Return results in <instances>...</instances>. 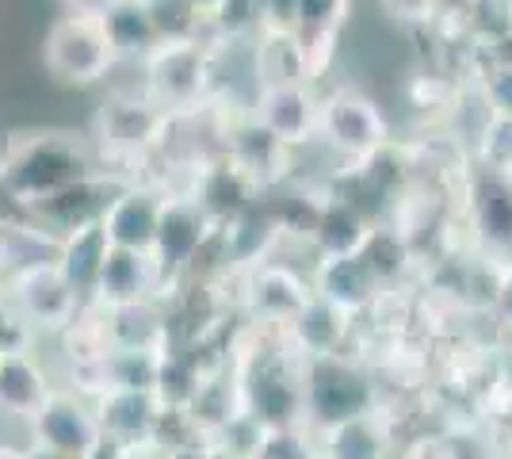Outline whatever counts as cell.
<instances>
[{
	"instance_id": "obj_1",
	"label": "cell",
	"mask_w": 512,
	"mask_h": 459,
	"mask_svg": "<svg viewBox=\"0 0 512 459\" xmlns=\"http://www.w3.org/2000/svg\"><path fill=\"white\" fill-rule=\"evenodd\" d=\"M0 165H4V184H8L16 211H31L46 196L92 176V157H88L85 142L58 131L12 142V150L0 157Z\"/></svg>"
},
{
	"instance_id": "obj_2",
	"label": "cell",
	"mask_w": 512,
	"mask_h": 459,
	"mask_svg": "<svg viewBox=\"0 0 512 459\" xmlns=\"http://www.w3.org/2000/svg\"><path fill=\"white\" fill-rule=\"evenodd\" d=\"M46 73L69 88H96L119 66V54L107 39L104 23L96 16L65 12L46 27L43 39Z\"/></svg>"
},
{
	"instance_id": "obj_3",
	"label": "cell",
	"mask_w": 512,
	"mask_h": 459,
	"mask_svg": "<svg viewBox=\"0 0 512 459\" xmlns=\"http://www.w3.org/2000/svg\"><path fill=\"white\" fill-rule=\"evenodd\" d=\"M214 62H218V50H214L211 39H199V43H161L142 62L146 96H153L172 115L199 108V104H207V96L214 92Z\"/></svg>"
},
{
	"instance_id": "obj_4",
	"label": "cell",
	"mask_w": 512,
	"mask_h": 459,
	"mask_svg": "<svg viewBox=\"0 0 512 459\" xmlns=\"http://www.w3.org/2000/svg\"><path fill=\"white\" fill-rule=\"evenodd\" d=\"M390 142V119L379 100L360 88H333L329 96H321V146H329L348 165L375 157Z\"/></svg>"
},
{
	"instance_id": "obj_5",
	"label": "cell",
	"mask_w": 512,
	"mask_h": 459,
	"mask_svg": "<svg viewBox=\"0 0 512 459\" xmlns=\"http://www.w3.org/2000/svg\"><path fill=\"white\" fill-rule=\"evenodd\" d=\"M0 291L20 306L27 314V322L50 333V337H62L65 329H73L85 314V299L77 295V287L65 280V272L58 268V261H35L16 268Z\"/></svg>"
},
{
	"instance_id": "obj_6",
	"label": "cell",
	"mask_w": 512,
	"mask_h": 459,
	"mask_svg": "<svg viewBox=\"0 0 512 459\" xmlns=\"http://www.w3.org/2000/svg\"><path fill=\"white\" fill-rule=\"evenodd\" d=\"M302 391H306V425H318V429L375 410V387L360 364H352L348 356L306 364Z\"/></svg>"
},
{
	"instance_id": "obj_7",
	"label": "cell",
	"mask_w": 512,
	"mask_h": 459,
	"mask_svg": "<svg viewBox=\"0 0 512 459\" xmlns=\"http://www.w3.org/2000/svg\"><path fill=\"white\" fill-rule=\"evenodd\" d=\"M172 127V111L161 108L153 96L138 92H119L111 96L100 115H96V142L111 157H142L153 146L165 142Z\"/></svg>"
},
{
	"instance_id": "obj_8",
	"label": "cell",
	"mask_w": 512,
	"mask_h": 459,
	"mask_svg": "<svg viewBox=\"0 0 512 459\" xmlns=\"http://www.w3.org/2000/svg\"><path fill=\"white\" fill-rule=\"evenodd\" d=\"M463 219L478 253L512 261V176L486 173L470 161V176L463 180Z\"/></svg>"
},
{
	"instance_id": "obj_9",
	"label": "cell",
	"mask_w": 512,
	"mask_h": 459,
	"mask_svg": "<svg viewBox=\"0 0 512 459\" xmlns=\"http://www.w3.org/2000/svg\"><path fill=\"white\" fill-rule=\"evenodd\" d=\"M27 425H31L35 448H50V452H62L73 459H92L107 444L96 406L81 394L62 391V387L50 394V402Z\"/></svg>"
},
{
	"instance_id": "obj_10",
	"label": "cell",
	"mask_w": 512,
	"mask_h": 459,
	"mask_svg": "<svg viewBox=\"0 0 512 459\" xmlns=\"http://www.w3.org/2000/svg\"><path fill=\"white\" fill-rule=\"evenodd\" d=\"M214 238H218V222L188 192H165L153 257L165 268L169 280L188 268H199V257L211 249Z\"/></svg>"
},
{
	"instance_id": "obj_11",
	"label": "cell",
	"mask_w": 512,
	"mask_h": 459,
	"mask_svg": "<svg viewBox=\"0 0 512 459\" xmlns=\"http://www.w3.org/2000/svg\"><path fill=\"white\" fill-rule=\"evenodd\" d=\"M310 299H314V280L295 264L268 257L264 264L245 272V310L256 326L279 333L283 326H291V318Z\"/></svg>"
},
{
	"instance_id": "obj_12",
	"label": "cell",
	"mask_w": 512,
	"mask_h": 459,
	"mask_svg": "<svg viewBox=\"0 0 512 459\" xmlns=\"http://www.w3.org/2000/svg\"><path fill=\"white\" fill-rule=\"evenodd\" d=\"M188 196L211 215L218 226L241 219L245 211H253L256 203L264 199L260 184L253 176L237 165L230 153H214L192 165V184H188Z\"/></svg>"
},
{
	"instance_id": "obj_13",
	"label": "cell",
	"mask_w": 512,
	"mask_h": 459,
	"mask_svg": "<svg viewBox=\"0 0 512 459\" xmlns=\"http://www.w3.org/2000/svg\"><path fill=\"white\" fill-rule=\"evenodd\" d=\"M249 115L295 153L310 142H321V96L310 85L260 88Z\"/></svg>"
},
{
	"instance_id": "obj_14",
	"label": "cell",
	"mask_w": 512,
	"mask_h": 459,
	"mask_svg": "<svg viewBox=\"0 0 512 459\" xmlns=\"http://www.w3.org/2000/svg\"><path fill=\"white\" fill-rule=\"evenodd\" d=\"M222 153H230L237 165L253 176L264 196L283 188L291 180V169H295V150L283 146L272 131H264L249 111L237 115L234 123L226 127V146H222Z\"/></svg>"
},
{
	"instance_id": "obj_15",
	"label": "cell",
	"mask_w": 512,
	"mask_h": 459,
	"mask_svg": "<svg viewBox=\"0 0 512 459\" xmlns=\"http://www.w3.org/2000/svg\"><path fill=\"white\" fill-rule=\"evenodd\" d=\"M379 219L367 215L352 196H344L341 188L321 192L318 222L310 234V249L314 261H329V257H360L367 249V241L375 234Z\"/></svg>"
},
{
	"instance_id": "obj_16",
	"label": "cell",
	"mask_w": 512,
	"mask_h": 459,
	"mask_svg": "<svg viewBox=\"0 0 512 459\" xmlns=\"http://www.w3.org/2000/svg\"><path fill=\"white\" fill-rule=\"evenodd\" d=\"M352 326H356V318L348 310L325 303L321 295H314L291 318V326L279 329V337H283V345L295 352L302 364H314V360L344 356V345L352 341Z\"/></svg>"
},
{
	"instance_id": "obj_17",
	"label": "cell",
	"mask_w": 512,
	"mask_h": 459,
	"mask_svg": "<svg viewBox=\"0 0 512 459\" xmlns=\"http://www.w3.org/2000/svg\"><path fill=\"white\" fill-rule=\"evenodd\" d=\"M92 406L104 425L107 444H142V440L161 437L165 406L146 387H107L104 394L92 398Z\"/></svg>"
},
{
	"instance_id": "obj_18",
	"label": "cell",
	"mask_w": 512,
	"mask_h": 459,
	"mask_svg": "<svg viewBox=\"0 0 512 459\" xmlns=\"http://www.w3.org/2000/svg\"><path fill=\"white\" fill-rule=\"evenodd\" d=\"M161 203H165V192L146 188V184H123L100 215L111 245L134 249V253H153L157 226H161Z\"/></svg>"
},
{
	"instance_id": "obj_19",
	"label": "cell",
	"mask_w": 512,
	"mask_h": 459,
	"mask_svg": "<svg viewBox=\"0 0 512 459\" xmlns=\"http://www.w3.org/2000/svg\"><path fill=\"white\" fill-rule=\"evenodd\" d=\"M100 322H104V337L115 352H153L165 356L172 349V318L161 306V299H146V303L127 306H96Z\"/></svg>"
},
{
	"instance_id": "obj_20",
	"label": "cell",
	"mask_w": 512,
	"mask_h": 459,
	"mask_svg": "<svg viewBox=\"0 0 512 459\" xmlns=\"http://www.w3.org/2000/svg\"><path fill=\"white\" fill-rule=\"evenodd\" d=\"M165 284H169V276H165V268L157 264L153 253L111 249L92 306H127L146 303V299H161V287Z\"/></svg>"
},
{
	"instance_id": "obj_21",
	"label": "cell",
	"mask_w": 512,
	"mask_h": 459,
	"mask_svg": "<svg viewBox=\"0 0 512 459\" xmlns=\"http://www.w3.org/2000/svg\"><path fill=\"white\" fill-rule=\"evenodd\" d=\"M314 295H321L325 303L341 306L352 318L367 314L371 306L379 303L386 287L379 284V276L371 272V264L360 257H329V261H314Z\"/></svg>"
},
{
	"instance_id": "obj_22",
	"label": "cell",
	"mask_w": 512,
	"mask_h": 459,
	"mask_svg": "<svg viewBox=\"0 0 512 459\" xmlns=\"http://www.w3.org/2000/svg\"><path fill=\"white\" fill-rule=\"evenodd\" d=\"M123 184H115V180H107V176L92 173L85 180H77V184H69L62 192H54V196H46L43 203H35L27 215L46 226V230H54V234H65V230H73V226H81V222H92L104 215V207L111 203V196L119 192Z\"/></svg>"
},
{
	"instance_id": "obj_23",
	"label": "cell",
	"mask_w": 512,
	"mask_h": 459,
	"mask_svg": "<svg viewBox=\"0 0 512 459\" xmlns=\"http://www.w3.org/2000/svg\"><path fill=\"white\" fill-rule=\"evenodd\" d=\"M111 238L104 230V219L81 222L73 230H65L62 241H58V268L65 272V280L77 287V295L92 303L96 299V287H100V276H104V264L111 257Z\"/></svg>"
},
{
	"instance_id": "obj_24",
	"label": "cell",
	"mask_w": 512,
	"mask_h": 459,
	"mask_svg": "<svg viewBox=\"0 0 512 459\" xmlns=\"http://www.w3.org/2000/svg\"><path fill=\"white\" fill-rule=\"evenodd\" d=\"M54 391L58 387L50 383V372H46V364L35 352L0 356V410L4 414L31 421L50 402Z\"/></svg>"
},
{
	"instance_id": "obj_25",
	"label": "cell",
	"mask_w": 512,
	"mask_h": 459,
	"mask_svg": "<svg viewBox=\"0 0 512 459\" xmlns=\"http://www.w3.org/2000/svg\"><path fill=\"white\" fill-rule=\"evenodd\" d=\"M253 73L260 88L310 85L314 69H310V58H306V46H302L299 31H279V27L260 31V39L253 43Z\"/></svg>"
},
{
	"instance_id": "obj_26",
	"label": "cell",
	"mask_w": 512,
	"mask_h": 459,
	"mask_svg": "<svg viewBox=\"0 0 512 459\" xmlns=\"http://www.w3.org/2000/svg\"><path fill=\"white\" fill-rule=\"evenodd\" d=\"M386 452H390V433L379 410L321 429L318 459H386Z\"/></svg>"
},
{
	"instance_id": "obj_27",
	"label": "cell",
	"mask_w": 512,
	"mask_h": 459,
	"mask_svg": "<svg viewBox=\"0 0 512 459\" xmlns=\"http://www.w3.org/2000/svg\"><path fill=\"white\" fill-rule=\"evenodd\" d=\"M107 39L115 46V54H119V62H146L153 50L161 46V35H157V27H153L150 12H146V4L142 0H115L111 8H107L104 16Z\"/></svg>"
},
{
	"instance_id": "obj_28",
	"label": "cell",
	"mask_w": 512,
	"mask_h": 459,
	"mask_svg": "<svg viewBox=\"0 0 512 459\" xmlns=\"http://www.w3.org/2000/svg\"><path fill=\"white\" fill-rule=\"evenodd\" d=\"M268 27L260 0H218L207 12V31L214 46H245L256 43Z\"/></svg>"
},
{
	"instance_id": "obj_29",
	"label": "cell",
	"mask_w": 512,
	"mask_h": 459,
	"mask_svg": "<svg viewBox=\"0 0 512 459\" xmlns=\"http://www.w3.org/2000/svg\"><path fill=\"white\" fill-rule=\"evenodd\" d=\"M363 261L371 264V272L379 276V284L386 291H394L413 268V241L394 222H379L371 241H367V249H363Z\"/></svg>"
},
{
	"instance_id": "obj_30",
	"label": "cell",
	"mask_w": 512,
	"mask_h": 459,
	"mask_svg": "<svg viewBox=\"0 0 512 459\" xmlns=\"http://www.w3.org/2000/svg\"><path fill=\"white\" fill-rule=\"evenodd\" d=\"M142 4L150 12L161 43H199V39H211L207 12L199 4H192V0H142Z\"/></svg>"
},
{
	"instance_id": "obj_31",
	"label": "cell",
	"mask_w": 512,
	"mask_h": 459,
	"mask_svg": "<svg viewBox=\"0 0 512 459\" xmlns=\"http://www.w3.org/2000/svg\"><path fill=\"white\" fill-rule=\"evenodd\" d=\"M470 161L486 173L512 176V119L509 115H486L482 127L474 134Z\"/></svg>"
},
{
	"instance_id": "obj_32",
	"label": "cell",
	"mask_w": 512,
	"mask_h": 459,
	"mask_svg": "<svg viewBox=\"0 0 512 459\" xmlns=\"http://www.w3.org/2000/svg\"><path fill=\"white\" fill-rule=\"evenodd\" d=\"M348 16H352V0H295L299 35H341Z\"/></svg>"
},
{
	"instance_id": "obj_33",
	"label": "cell",
	"mask_w": 512,
	"mask_h": 459,
	"mask_svg": "<svg viewBox=\"0 0 512 459\" xmlns=\"http://www.w3.org/2000/svg\"><path fill=\"white\" fill-rule=\"evenodd\" d=\"M39 337H43V333L27 322V314L12 303L4 291H0V356H23V352H35Z\"/></svg>"
},
{
	"instance_id": "obj_34",
	"label": "cell",
	"mask_w": 512,
	"mask_h": 459,
	"mask_svg": "<svg viewBox=\"0 0 512 459\" xmlns=\"http://www.w3.org/2000/svg\"><path fill=\"white\" fill-rule=\"evenodd\" d=\"M478 96L486 115H509L512 119V69H486L478 77Z\"/></svg>"
},
{
	"instance_id": "obj_35",
	"label": "cell",
	"mask_w": 512,
	"mask_h": 459,
	"mask_svg": "<svg viewBox=\"0 0 512 459\" xmlns=\"http://www.w3.org/2000/svg\"><path fill=\"white\" fill-rule=\"evenodd\" d=\"M474 58H478V77H482L486 69H512V31L501 35V39H493V43L478 46Z\"/></svg>"
},
{
	"instance_id": "obj_36",
	"label": "cell",
	"mask_w": 512,
	"mask_h": 459,
	"mask_svg": "<svg viewBox=\"0 0 512 459\" xmlns=\"http://www.w3.org/2000/svg\"><path fill=\"white\" fill-rule=\"evenodd\" d=\"M493 314L505 329H512V261H501L497 287H493Z\"/></svg>"
},
{
	"instance_id": "obj_37",
	"label": "cell",
	"mask_w": 512,
	"mask_h": 459,
	"mask_svg": "<svg viewBox=\"0 0 512 459\" xmlns=\"http://www.w3.org/2000/svg\"><path fill=\"white\" fill-rule=\"evenodd\" d=\"M264 4V20L279 31H295V0H260ZM264 27V31H268Z\"/></svg>"
},
{
	"instance_id": "obj_38",
	"label": "cell",
	"mask_w": 512,
	"mask_h": 459,
	"mask_svg": "<svg viewBox=\"0 0 512 459\" xmlns=\"http://www.w3.org/2000/svg\"><path fill=\"white\" fill-rule=\"evenodd\" d=\"M115 459H169V448L161 440H142V444H115Z\"/></svg>"
},
{
	"instance_id": "obj_39",
	"label": "cell",
	"mask_w": 512,
	"mask_h": 459,
	"mask_svg": "<svg viewBox=\"0 0 512 459\" xmlns=\"http://www.w3.org/2000/svg\"><path fill=\"white\" fill-rule=\"evenodd\" d=\"M211 456H214L211 437H195V440H184V444H172L169 448V459H211Z\"/></svg>"
},
{
	"instance_id": "obj_40",
	"label": "cell",
	"mask_w": 512,
	"mask_h": 459,
	"mask_svg": "<svg viewBox=\"0 0 512 459\" xmlns=\"http://www.w3.org/2000/svg\"><path fill=\"white\" fill-rule=\"evenodd\" d=\"M69 4H73L69 12H77V16H96V20H100V16H104L115 0H69Z\"/></svg>"
},
{
	"instance_id": "obj_41",
	"label": "cell",
	"mask_w": 512,
	"mask_h": 459,
	"mask_svg": "<svg viewBox=\"0 0 512 459\" xmlns=\"http://www.w3.org/2000/svg\"><path fill=\"white\" fill-rule=\"evenodd\" d=\"M16 211V203L8 196V184H4V165H0V222H8V215Z\"/></svg>"
},
{
	"instance_id": "obj_42",
	"label": "cell",
	"mask_w": 512,
	"mask_h": 459,
	"mask_svg": "<svg viewBox=\"0 0 512 459\" xmlns=\"http://www.w3.org/2000/svg\"><path fill=\"white\" fill-rule=\"evenodd\" d=\"M0 459H31V452L16 448V444H0Z\"/></svg>"
},
{
	"instance_id": "obj_43",
	"label": "cell",
	"mask_w": 512,
	"mask_h": 459,
	"mask_svg": "<svg viewBox=\"0 0 512 459\" xmlns=\"http://www.w3.org/2000/svg\"><path fill=\"white\" fill-rule=\"evenodd\" d=\"M27 452H31V459H73V456H62V452H50V448H35V444Z\"/></svg>"
},
{
	"instance_id": "obj_44",
	"label": "cell",
	"mask_w": 512,
	"mask_h": 459,
	"mask_svg": "<svg viewBox=\"0 0 512 459\" xmlns=\"http://www.w3.org/2000/svg\"><path fill=\"white\" fill-rule=\"evenodd\" d=\"M214 444V440H211ZM211 459H241V456H234V452H226V448H222V444H214V456Z\"/></svg>"
},
{
	"instance_id": "obj_45",
	"label": "cell",
	"mask_w": 512,
	"mask_h": 459,
	"mask_svg": "<svg viewBox=\"0 0 512 459\" xmlns=\"http://www.w3.org/2000/svg\"><path fill=\"white\" fill-rule=\"evenodd\" d=\"M192 4H199L203 12H211V8H214V4H218V0H192Z\"/></svg>"
}]
</instances>
